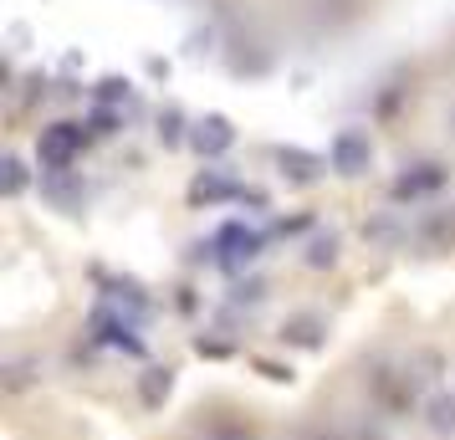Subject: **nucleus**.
<instances>
[{
  "mask_svg": "<svg viewBox=\"0 0 455 440\" xmlns=\"http://www.w3.org/2000/svg\"><path fill=\"white\" fill-rule=\"evenodd\" d=\"M189 144H195L200 159H226L230 148H235V124H230L226 113H205L195 124V133H189Z\"/></svg>",
  "mask_w": 455,
  "mask_h": 440,
  "instance_id": "obj_4",
  "label": "nucleus"
},
{
  "mask_svg": "<svg viewBox=\"0 0 455 440\" xmlns=\"http://www.w3.org/2000/svg\"><path fill=\"white\" fill-rule=\"evenodd\" d=\"M215 252H220V261H226L230 272H241L246 261L261 256V231H251V226H241V220H230V226L215 231Z\"/></svg>",
  "mask_w": 455,
  "mask_h": 440,
  "instance_id": "obj_3",
  "label": "nucleus"
},
{
  "mask_svg": "<svg viewBox=\"0 0 455 440\" xmlns=\"http://www.w3.org/2000/svg\"><path fill=\"white\" fill-rule=\"evenodd\" d=\"M169 389H174V374H169V369H148L144 374V404L148 410H159L169 399Z\"/></svg>",
  "mask_w": 455,
  "mask_h": 440,
  "instance_id": "obj_10",
  "label": "nucleus"
},
{
  "mask_svg": "<svg viewBox=\"0 0 455 440\" xmlns=\"http://www.w3.org/2000/svg\"><path fill=\"white\" fill-rule=\"evenodd\" d=\"M36 154H42V164L57 174V169H67L77 154H83V124H52L42 128V144H36Z\"/></svg>",
  "mask_w": 455,
  "mask_h": 440,
  "instance_id": "obj_2",
  "label": "nucleus"
},
{
  "mask_svg": "<svg viewBox=\"0 0 455 440\" xmlns=\"http://www.w3.org/2000/svg\"><path fill=\"white\" fill-rule=\"evenodd\" d=\"M276 164H282V174H291L297 185H312L317 169H323V159H317V154H302V148H276Z\"/></svg>",
  "mask_w": 455,
  "mask_h": 440,
  "instance_id": "obj_6",
  "label": "nucleus"
},
{
  "mask_svg": "<svg viewBox=\"0 0 455 440\" xmlns=\"http://www.w3.org/2000/svg\"><path fill=\"white\" fill-rule=\"evenodd\" d=\"M98 98H103V103H118V98H128V83L124 77H103V83H98Z\"/></svg>",
  "mask_w": 455,
  "mask_h": 440,
  "instance_id": "obj_14",
  "label": "nucleus"
},
{
  "mask_svg": "<svg viewBox=\"0 0 455 440\" xmlns=\"http://www.w3.org/2000/svg\"><path fill=\"white\" fill-rule=\"evenodd\" d=\"M195 200H246V189L235 185V180H220L215 169H205L195 180Z\"/></svg>",
  "mask_w": 455,
  "mask_h": 440,
  "instance_id": "obj_7",
  "label": "nucleus"
},
{
  "mask_svg": "<svg viewBox=\"0 0 455 440\" xmlns=\"http://www.w3.org/2000/svg\"><path fill=\"white\" fill-rule=\"evenodd\" d=\"M282 338L291 348H323V323L317 317H291V323H282Z\"/></svg>",
  "mask_w": 455,
  "mask_h": 440,
  "instance_id": "obj_8",
  "label": "nucleus"
},
{
  "mask_svg": "<svg viewBox=\"0 0 455 440\" xmlns=\"http://www.w3.org/2000/svg\"><path fill=\"white\" fill-rule=\"evenodd\" d=\"M425 425L435 436H455V395H435L425 404Z\"/></svg>",
  "mask_w": 455,
  "mask_h": 440,
  "instance_id": "obj_9",
  "label": "nucleus"
},
{
  "mask_svg": "<svg viewBox=\"0 0 455 440\" xmlns=\"http://www.w3.org/2000/svg\"><path fill=\"white\" fill-rule=\"evenodd\" d=\"M5 195H11V200H16V195H26V185H31V174H26V164L21 159H16V154H5Z\"/></svg>",
  "mask_w": 455,
  "mask_h": 440,
  "instance_id": "obj_12",
  "label": "nucleus"
},
{
  "mask_svg": "<svg viewBox=\"0 0 455 440\" xmlns=\"http://www.w3.org/2000/svg\"><path fill=\"white\" fill-rule=\"evenodd\" d=\"M332 261H338V236H317V241L307 246V267L323 272V267H332Z\"/></svg>",
  "mask_w": 455,
  "mask_h": 440,
  "instance_id": "obj_11",
  "label": "nucleus"
},
{
  "mask_svg": "<svg viewBox=\"0 0 455 440\" xmlns=\"http://www.w3.org/2000/svg\"><path fill=\"white\" fill-rule=\"evenodd\" d=\"M373 164V144L369 133H358V128H343L338 139L328 144V169L332 174H343V180H358V174H369Z\"/></svg>",
  "mask_w": 455,
  "mask_h": 440,
  "instance_id": "obj_1",
  "label": "nucleus"
},
{
  "mask_svg": "<svg viewBox=\"0 0 455 440\" xmlns=\"http://www.w3.org/2000/svg\"><path fill=\"white\" fill-rule=\"evenodd\" d=\"M159 139H164V144H185V118H180V108H169L164 118H159Z\"/></svg>",
  "mask_w": 455,
  "mask_h": 440,
  "instance_id": "obj_13",
  "label": "nucleus"
},
{
  "mask_svg": "<svg viewBox=\"0 0 455 440\" xmlns=\"http://www.w3.org/2000/svg\"><path fill=\"white\" fill-rule=\"evenodd\" d=\"M440 185H445V169L440 164H419L414 174H404V180L394 185V195H399V200H414V195H430V189H440Z\"/></svg>",
  "mask_w": 455,
  "mask_h": 440,
  "instance_id": "obj_5",
  "label": "nucleus"
}]
</instances>
